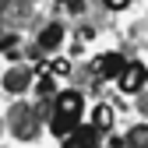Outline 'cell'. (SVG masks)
<instances>
[{
  "mask_svg": "<svg viewBox=\"0 0 148 148\" xmlns=\"http://www.w3.org/2000/svg\"><path fill=\"white\" fill-rule=\"evenodd\" d=\"M81 109H85V99L81 92H60L53 99V116H49V131L57 134L60 141L81 123Z\"/></svg>",
  "mask_w": 148,
  "mask_h": 148,
  "instance_id": "1",
  "label": "cell"
},
{
  "mask_svg": "<svg viewBox=\"0 0 148 148\" xmlns=\"http://www.w3.org/2000/svg\"><path fill=\"white\" fill-rule=\"evenodd\" d=\"M145 109H148V102H145Z\"/></svg>",
  "mask_w": 148,
  "mask_h": 148,
  "instance_id": "12",
  "label": "cell"
},
{
  "mask_svg": "<svg viewBox=\"0 0 148 148\" xmlns=\"http://www.w3.org/2000/svg\"><path fill=\"white\" fill-rule=\"evenodd\" d=\"M60 42H64V25H49V28H42V35H39V49H42V53L57 49Z\"/></svg>",
  "mask_w": 148,
  "mask_h": 148,
  "instance_id": "5",
  "label": "cell"
},
{
  "mask_svg": "<svg viewBox=\"0 0 148 148\" xmlns=\"http://www.w3.org/2000/svg\"><path fill=\"white\" fill-rule=\"evenodd\" d=\"M49 74H53V78H67V74H71V60H53Z\"/></svg>",
  "mask_w": 148,
  "mask_h": 148,
  "instance_id": "10",
  "label": "cell"
},
{
  "mask_svg": "<svg viewBox=\"0 0 148 148\" xmlns=\"http://www.w3.org/2000/svg\"><path fill=\"white\" fill-rule=\"evenodd\" d=\"M28 81H32V74H28V71H11L7 78H4V88L18 95V92H25V88H28Z\"/></svg>",
  "mask_w": 148,
  "mask_h": 148,
  "instance_id": "6",
  "label": "cell"
},
{
  "mask_svg": "<svg viewBox=\"0 0 148 148\" xmlns=\"http://www.w3.org/2000/svg\"><path fill=\"white\" fill-rule=\"evenodd\" d=\"M92 127H95V131H109V127H113V109H109V106H95Z\"/></svg>",
  "mask_w": 148,
  "mask_h": 148,
  "instance_id": "8",
  "label": "cell"
},
{
  "mask_svg": "<svg viewBox=\"0 0 148 148\" xmlns=\"http://www.w3.org/2000/svg\"><path fill=\"white\" fill-rule=\"evenodd\" d=\"M35 92H39V95H46V99H49V95H57V85H53V74H49V71L39 74V85H35Z\"/></svg>",
  "mask_w": 148,
  "mask_h": 148,
  "instance_id": "9",
  "label": "cell"
},
{
  "mask_svg": "<svg viewBox=\"0 0 148 148\" xmlns=\"http://www.w3.org/2000/svg\"><path fill=\"white\" fill-rule=\"evenodd\" d=\"M123 145L127 148H148V127H131L127 138H123Z\"/></svg>",
  "mask_w": 148,
  "mask_h": 148,
  "instance_id": "7",
  "label": "cell"
},
{
  "mask_svg": "<svg viewBox=\"0 0 148 148\" xmlns=\"http://www.w3.org/2000/svg\"><path fill=\"white\" fill-rule=\"evenodd\" d=\"M95 141H99V131H95V127H92V123H78L64 138V148H95Z\"/></svg>",
  "mask_w": 148,
  "mask_h": 148,
  "instance_id": "4",
  "label": "cell"
},
{
  "mask_svg": "<svg viewBox=\"0 0 148 148\" xmlns=\"http://www.w3.org/2000/svg\"><path fill=\"white\" fill-rule=\"evenodd\" d=\"M0 4H4V0H0Z\"/></svg>",
  "mask_w": 148,
  "mask_h": 148,
  "instance_id": "13",
  "label": "cell"
},
{
  "mask_svg": "<svg viewBox=\"0 0 148 148\" xmlns=\"http://www.w3.org/2000/svg\"><path fill=\"white\" fill-rule=\"evenodd\" d=\"M127 67V60L120 57V53H102V57H95V64H92V71H95V78L109 81V78H120Z\"/></svg>",
  "mask_w": 148,
  "mask_h": 148,
  "instance_id": "3",
  "label": "cell"
},
{
  "mask_svg": "<svg viewBox=\"0 0 148 148\" xmlns=\"http://www.w3.org/2000/svg\"><path fill=\"white\" fill-rule=\"evenodd\" d=\"M116 81H120V92H127V95H138V92L145 88V81H148V67L134 60V64H127V67H123V74H120Z\"/></svg>",
  "mask_w": 148,
  "mask_h": 148,
  "instance_id": "2",
  "label": "cell"
},
{
  "mask_svg": "<svg viewBox=\"0 0 148 148\" xmlns=\"http://www.w3.org/2000/svg\"><path fill=\"white\" fill-rule=\"evenodd\" d=\"M102 4H106V7H109V11H123V7H127V4H131V0H102Z\"/></svg>",
  "mask_w": 148,
  "mask_h": 148,
  "instance_id": "11",
  "label": "cell"
}]
</instances>
